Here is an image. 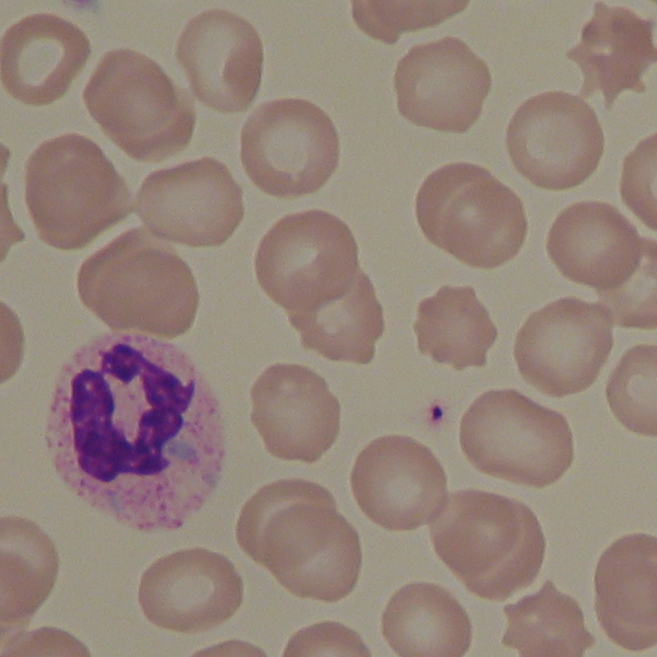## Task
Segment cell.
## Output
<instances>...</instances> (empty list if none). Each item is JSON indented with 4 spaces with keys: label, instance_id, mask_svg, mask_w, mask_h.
Masks as SVG:
<instances>
[{
    "label": "cell",
    "instance_id": "obj_19",
    "mask_svg": "<svg viewBox=\"0 0 657 657\" xmlns=\"http://www.w3.org/2000/svg\"><path fill=\"white\" fill-rule=\"evenodd\" d=\"M251 420L275 458L313 463L339 431L341 407L325 380L297 364H277L251 390Z\"/></svg>",
    "mask_w": 657,
    "mask_h": 657
},
{
    "label": "cell",
    "instance_id": "obj_29",
    "mask_svg": "<svg viewBox=\"0 0 657 657\" xmlns=\"http://www.w3.org/2000/svg\"><path fill=\"white\" fill-rule=\"evenodd\" d=\"M353 19L371 38L394 44L406 32L439 25L466 8L469 1H366L355 0Z\"/></svg>",
    "mask_w": 657,
    "mask_h": 657
},
{
    "label": "cell",
    "instance_id": "obj_14",
    "mask_svg": "<svg viewBox=\"0 0 657 657\" xmlns=\"http://www.w3.org/2000/svg\"><path fill=\"white\" fill-rule=\"evenodd\" d=\"M242 187L230 170L203 157L150 173L136 196V212L160 239L192 247L223 244L240 224Z\"/></svg>",
    "mask_w": 657,
    "mask_h": 657
},
{
    "label": "cell",
    "instance_id": "obj_28",
    "mask_svg": "<svg viewBox=\"0 0 657 657\" xmlns=\"http://www.w3.org/2000/svg\"><path fill=\"white\" fill-rule=\"evenodd\" d=\"M657 347L641 344L623 354L607 382L614 417L629 430L656 436Z\"/></svg>",
    "mask_w": 657,
    "mask_h": 657
},
{
    "label": "cell",
    "instance_id": "obj_11",
    "mask_svg": "<svg viewBox=\"0 0 657 657\" xmlns=\"http://www.w3.org/2000/svg\"><path fill=\"white\" fill-rule=\"evenodd\" d=\"M604 137L593 108L581 97L548 91L525 101L506 131L515 169L534 186L563 191L597 169Z\"/></svg>",
    "mask_w": 657,
    "mask_h": 657
},
{
    "label": "cell",
    "instance_id": "obj_31",
    "mask_svg": "<svg viewBox=\"0 0 657 657\" xmlns=\"http://www.w3.org/2000/svg\"><path fill=\"white\" fill-rule=\"evenodd\" d=\"M370 656L361 638L353 630L334 622H323L296 633L284 656Z\"/></svg>",
    "mask_w": 657,
    "mask_h": 657
},
{
    "label": "cell",
    "instance_id": "obj_24",
    "mask_svg": "<svg viewBox=\"0 0 657 657\" xmlns=\"http://www.w3.org/2000/svg\"><path fill=\"white\" fill-rule=\"evenodd\" d=\"M413 328L420 354L458 371L484 367L497 337L488 311L471 286L445 285L422 300Z\"/></svg>",
    "mask_w": 657,
    "mask_h": 657
},
{
    "label": "cell",
    "instance_id": "obj_6",
    "mask_svg": "<svg viewBox=\"0 0 657 657\" xmlns=\"http://www.w3.org/2000/svg\"><path fill=\"white\" fill-rule=\"evenodd\" d=\"M82 97L103 132L137 161L160 162L184 150L192 139L196 122L192 96L136 50L107 51Z\"/></svg>",
    "mask_w": 657,
    "mask_h": 657
},
{
    "label": "cell",
    "instance_id": "obj_21",
    "mask_svg": "<svg viewBox=\"0 0 657 657\" xmlns=\"http://www.w3.org/2000/svg\"><path fill=\"white\" fill-rule=\"evenodd\" d=\"M595 608L609 639L643 652L657 641V540L644 533L615 540L595 572Z\"/></svg>",
    "mask_w": 657,
    "mask_h": 657
},
{
    "label": "cell",
    "instance_id": "obj_2",
    "mask_svg": "<svg viewBox=\"0 0 657 657\" xmlns=\"http://www.w3.org/2000/svg\"><path fill=\"white\" fill-rule=\"evenodd\" d=\"M235 538L290 593L324 602L345 598L361 567L355 528L322 485L286 479L258 489L241 509Z\"/></svg>",
    "mask_w": 657,
    "mask_h": 657
},
{
    "label": "cell",
    "instance_id": "obj_26",
    "mask_svg": "<svg viewBox=\"0 0 657 657\" xmlns=\"http://www.w3.org/2000/svg\"><path fill=\"white\" fill-rule=\"evenodd\" d=\"M58 556L49 537L32 520L1 518V634L26 629L49 596Z\"/></svg>",
    "mask_w": 657,
    "mask_h": 657
},
{
    "label": "cell",
    "instance_id": "obj_27",
    "mask_svg": "<svg viewBox=\"0 0 657 657\" xmlns=\"http://www.w3.org/2000/svg\"><path fill=\"white\" fill-rule=\"evenodd\" d=\"M507 629L502 644L525 657H581L596 643L575 599L551 580L504 608Z\"/></svg>",
    "mask_w": 657,
    "mask_h": 657
},
{
    "label": "cell",
    "instance_id": "obj_4",
    "mask_svg": "<svg viewBox=\"0 0 657 657\" xmlns=\"http://www.w3.org/2000/svg\"><path fill=\"white\" fill-rule=\"evenodd\" d=\"M428 525L438 557L480 599L503 602L540 573L545 539L537 516L518 499L454 492Z\"/></svg>",
    "mask_w": 657,
    "mask_h": 657
},
{
    "label": "cell",
    "instance_id": "obj_8",
    "mask_svg": "<svg viewBox=\"0 0 657 657\" xmlns=\"http://www.w3.org/2000/svg\"><path fill=\"white\" fill-rule=\"evenodd\" d=\"M460 445L483 474L535 489L558 481L574 460L566 418L510 389L487 391L470 405Z\"/></svg>",
    "mask_w": 657,
    "mask_h": 657
},
{
    "label": "cell",
    "instance_id": "obj_18",
    "mask_svg": "<svg viewBox=\"0 0 657 657\" xmlns=\"http://www.w3.org/2000/svg\"><path fill=\"white\" fill-rule=\"evenodd\" d=\"M192 91L207 107L224 113L246 111L261 84L263 44L244 18L222 9L189 20L175 46Z\"/></svg>",
    "mask_w": 657,
    "mask_h": 657
},
{
    "label": "cell",
    "instance_id": "obj_10",
    "mask_svg": "<svg viewBox=\"0 0 657 657\" xmlns=\"http://www.w3.org/2000/svg\"><path fill=\"white\" fill-rule=\"evenodd\" d=\"M339 140L328 115L296 97L258 105L241 131V161L265 194L300 198L318 192L335 171Z\"/></svg>",
    "mask_w": 657,
    "mask_h": 657
},
{
    "label": "cell",
    "instance_id": "obj_13",
    "mask_svg": "<svg viewBox=\"0 0 657 657\" xmlns=\"http://www.w3.org/2000/svg\"><path fill=\"white\" fill-rule=\"evenodd\" d=\"M546 251L560 273L592 288L606 310L656 264V240L641 237L616 207L599 200L564 208L549 231Z\"/></svg>",
    "mask_w": 657,
    "mask_h": 657
},
{
    "label": "cell",
    "instance_id": "obj_17",
    "mask_svg": "<svg viewBox=\"0 0 657 657\" xmlns=\"http://www.w3.org/2000/svg\"><path fill=\"white\" fill-rule=\"evenodd\" d=\"M138 599L153 625L197 634L232 618L242 603L243 584L223 555L203 548L184 549L148 567Z\"/></svg>",
    "mask_w": 657,
    "mask_h": 657
},
{
    "label": "cell",
    "instance_id": "obj_9",
    "mask_svg": "<svg viewBox=\"0 0 657 657\" xmlns=\"http://www.w3.org/2000/svg\"><path fill=\"white\" fill-rule=\"evenodd\" d=\"M348 226L322 209L280 218L260 242V287L287 316L306 314L345 292L360 270Z\"/></svg>",
    "mask_w": 657,
    "mask_h": 657
},
{
    "label": "cell",
    "instance_id": "obj_23",
    "mask_svg": "<svg viewBox=\"0 0 657 657\" xmlns=\"http://www.w3.org/2000/svg\"><path fill=\"white\" fill-rule=\"evenodd\" d=\"M382 634L404 657H460L471 646L470 618L450 591L439 585L412 583L389 600Z\"/></svg>",
    "mask_w": 657,
    "mask_h": 657
},
{
    "label": "cell",
    "instance_id": "obj_15",
    "mask_svg": "<svg viewBox=\"0 0 657 657\" xmlns=\"http://www.w3.org/2000/svg\"><path fill=\"white\" fill-rule=\"evenodd\" d=\"M491 84L486 62L453 36L413 46L394 73L400 114L443 132H465L479 119Z\"/></svg>",
    "mask_w": 657,
    "mask_h": 657
},
{
    "label": "cell",
    "instance_id": "obj_22",
    "mask_svg": "<svg viewBox=\"0 0 657 657\" xmlns=\"http://www.w3.org/2000/svg\"><path fill=\"white\" fill-rule=\"evenodd\" d=\"M653 24L629 8L596 2L579 43L566 54L584 76L578 96L584 100L599 91L610 108L625 90L644 92V72L657 56Z\"/></svg>",
    "mask_w": 657,
    "mask_h": 657
},
{
    "label": "cell",
    "instance_id": "obj_5",
    "mask_svg": "<svg viewBox=\"0 0 657 657\" xmlns=\"http://www.w3.org/2000/svg\"><path fill=\"white\" fill-rule=\"evenodd\" d=\"M24 181L37 235L58 250L87 247L132 208L125 180L101 148L80 134L37 146L25 163Z\"/></svg>",
    "mask_w": 657,
    "mask_h": 657
},
{
    "label": "cell",
    "instance_id": "obj_1",
    "mask_svg": "<svg viewBox=\"0 0 657 657\" xmlns=\"http://www.w3.org/2000/svg\"><path fill=\"white\" fill-rule=\"evenodd\" d=\"M45 441L66 487L141 532L174 531L209 499L226 447L219 403L176 345L104 333L56 378Z\"/></svg>",
    "mask_w": 657,
    "mask_h": 657
},
{
    "label": "cell",
    "instance_id": "obj_20",
    "mask_svg": "<svg viewBox=\"0 0 657 657\" xmlns=\"http://www.w3.org/2000/svg\"><path fill=\"white\" fill-rule=\"evenodd\" d=\"M91 54L84 32L50 13H35L12 24L1 39V82L14 99L47 105L60 99Z\"/></svg>",
    "mask_w": 657,
    "mask_h": 657
},
{
    "label": "cell",
    "instance_id": "obj_30",
    "mask_svg": "<svg viewBox=\"0 0 657 657\" xmlns=\"http://www.w3.org/2000/svg\"><path fill=\"white\" fill-rule=\"evenodd\" d=\"M656 134L642 140L623 164L621 196L624 204L656 230Z\"/></svg>",
    "mask_w": 657,
    "mask_h": 657
},
{
    "label": "cell",
    "instance_id": "obj_7",
    "mask_svg": "<svg viewBox=\"0 0 657 657\" xmlns=\"http://www.w3.org/2000/svg\"><path fill=\"white\" fill-rule=\"evenodd\" d=\"M427 240L465 265L489 269L516 256L528 230L519 196L488 170L453 162L431 172L416 196Z\"/></svg>",
    "mask_w": 657,
    "mask_h": 657
},
{
    "label": "cell",
    "instance_id": "obj_25",
    "mask_svg": "<svg viewBox=\"0 0 657 657\" xmlns=\"http://www.w3.org/2000/svg\"><path fill=\"white\" fill-rule=\"evenodd\" d=\"M288 320L306 350L357 365L372 360L376 342L384 331L382 307L362 269L345 292Z\"/></svg>",
    "mask_w": 657,
    "mask_h": 657
},
{
    "label": "cell",
    "instance_id": "obj_16",
    "mask_svg": "<svg viewBox=\"0 0 657 657\" xmlns=\"http://www.w3.org/2000/svg\"><path fill=\"white\" fill-rule=\"evenodd\" d=\"M350 486L361 511L390 531L428 523L448 496L439 460L425 445L399 435L379 437L362 449Z\"/></svg>",
    "mask_w": 657,
    "mask_h": 657
},
{
    "label": "cell",
    "instance_id": "obj_3",
    "mask_svg": "<svg viewBox=\"0 0 657 657\" xmlns=\"http://www.w3.org/2000/svg\"><path fill=\"white\" fill-rule=\"evenodd\" d=\"M84 307L116 332L175 338L198 308L188 265L145 227L127 230L90 255L78 272Z\"/></svg>",
    "mask_w": 657,
    "mask_h": 657
},
{
    "label": "cell",
    "instance_id": "obj_12",
    "mask_svg": "<svg viewBox=\"0 0 657 657\" xmlns=\"http://www.w3.org/2000/svg\"><path fill=\"white\" fill-rule=\"evenodd\" d=\"M613 321L598 302L576 297L533 312L519 330L515 360L522 378L542 393L564 397L588 389L606 365Z\"/></svg>",
    "mask_w": 657,
    "mask_h": 657
}]
</instances>
